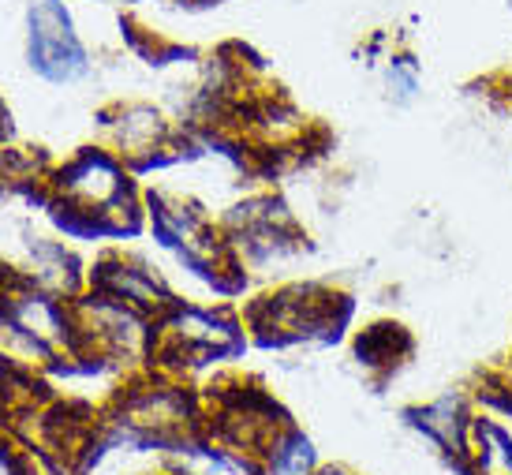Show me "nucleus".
Here are the masks:
<instances>
[{
    "mask_svg": "<svg viewBox=\"0 0 512 475\" xmlns=\"http://www.w3.org/2000/svg\"><path fill=\"white\" fill-rule=\"evenodd\" d=\"M27 57L30 68L49 83H75L90 72L83 42L64 0H34L27 12Z\"/></svg>",
    "mask_w": 512,
    "mask_h": 475,
    "instance_id": "1",
    "label": "nucleus"
},
{
    "mask_svg": "<svg viewBox=\"0 0 512 475\" xmlns=\"http://www.w3.org/2000/svg\"><path fill=\"white\" fill-rule=\"evenodd\" d=\"M60 191L68 195L79 214H113L120 202L131 199L128 191V176L120 173V165L105 154H94L86 150L83 158H75L64 173H60Z\"/></svg>",
    "mask_w": 512,
    "mask_h": 475,
    "instance_id": "2",
    "label": "nucleus"
},
{
    "mask_svg": "<svg viewBox=\"0 0 512 475\" xmlns=\"http://www.w3.org/2000/svg\"><path fill=\"white\" fill-rule=\"evenodd\" d=\"M412 423L419 427L423 434H430L438 446H445L449 453H468V434H471V419L468 408L460 397H441V401L427 404V408H419V412H408Z\"/></svg>",
    "mask_w": 512,
    "mask_h": 475,
    "instance_id": "3",
    "label": "nucleus"
},
{
    "mask_svg": "<svg viewBox=\"0 0 512 475\" xmlns=\"http://www.w3.org/2000/svg\"><path fill=\"white\" fill-rule=\"evenodd\" d=\"M468 453L483 475H512V438L490 419H471Z\"/></svg>",
    "mask_w": 512,
    "mask_h": 475,
    "instance_id": "4",
    "label": "nucleus"
},
{
    "mask_svg": "<svg viewBox=\"0 0 512 475\" xmlns=\"http://www.w3.org/2000/svg\"><path fill=\"white\" fill-rule=\"evenodd\" d=\"M105 288H109V296H113V300H128V303H139V307H157V303L169 300V296L157 288L154 277L143 274V270H131V266L109 270Z\"/></svg>",
    "mask_w": 512,
    "mask_h": 475,
    "instance_id": "5",
    "label": "nucleus"
},
{
    "mask_svg": "<svg viewBox=\"0 0 512 475\" xmlns=\"http://www.w3.org/2000/svg\"><path fill=\"white\" fill-rule=\"evenodd\" d=\"M314 449L299 431H288L285 438H273L270 446V475H311Z\"/></svg>",
    "mask_w": 512,
    "mask_h": 475,
    "instance_id": "6",
    "label": "nucleus"
},
{
    "mask_svg": "<svg viewBox=\"0 0 512 475\" xmlns=\"http://www.w3.org/2000/svg\"><path fill=\"white\" fill-rule=\"evenodd\" d=\"M423 90V75H419V64L408 53H397L385 64V94L393 105H412Z\"/></svg>",
    "mask_w": 512,
    "mask_h": 475,
    "instance_id": "7",
    "label": "nucleus"
},
{
    "mask_svg": "<svg viewBox=\"0 0 512 475\" xmlns=\"http://www.w3.org/2000/svg\"><path fill=\"white\" fill-rule=\"evenodd\" d=\"M318 475H352V472H344V468H326V472H318Z\"/></svg>",
    "mask_w": 512,
    "mask_h": 475,
    "instance_id": "8",
    "label": "nucleus"
},
{
    "mask_svg": "<svg viewBox=\"0 0 512 475\" xmlns=\"http://www.w3.org/2000/svg\"><path fill=\"white\" fill-rule=\"evenodd\" d=\"M116 4H143V0H116Z\"/></svg>",
    "mask_w": 512,
    "mask_h": 475,
    "instance_id": "9",
    "label": "nucleus"
}]
</instances>
